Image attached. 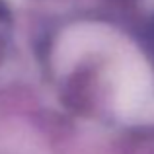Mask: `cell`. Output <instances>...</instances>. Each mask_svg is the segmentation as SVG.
<instances>
[{"mask_svg":"<svg viewBox=\"0 0 154 154\" xmlns=\"http://www.w3.org/2000/svg\"><path fill=\"white\" fill-rule=\"evenodd\" d=\"M117 109L129 119L143 121L154 111V86L148 68L140 63H127L117 78Z\"/></svg>","mask_w":154,"mask_h":154,"instance_id":"1","label":"cell"}]
</instances>
